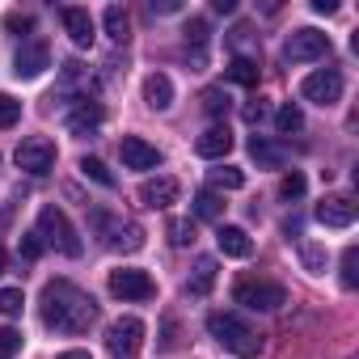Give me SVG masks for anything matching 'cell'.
I'll use <instances>...</instances> for the list:
<instances>
[{"instance_id": "cell-1", "label": "cell", "mask_w": 359, "mask_h": 359, "mask_svg": "<svg viewBox=\"0 0 359 359\" xmlns=\"http://www.w3.org/2000/svg\"><path fill=\"white\" fill-rule=\"evenodd\" d=\"M97 321V300L68 279H51L43 287V325L55 334H85Z\"/></svg>"}, {"instance_id": "cell-2", "label": "cell", "mask_w": 359, "mask_h": 359, "mask_svg": "<svg viewBox=\"0 0 359 359\" xmlns=\"http://www.w3.org/2000/svg\"><path fill=\"white\" fill-rule=\"evenodd\" d=\"M208 334H212L220 346H229L233 355H241V359H254V355L262 351V338H258L237 313H208Z\"/></svg>"}, {"instance_id": "cell-3", "label": "cell", "mask_w": 359, "mask_h": 359, "mask_svg": "<svg viewBox=\"0 0 359 359\" xmlns=\"http://www.w3.org/2000/svg\"><path fill=\"white\" fill-rule=\"evenodd\" d=\"M34 233L43 237V245H55L64 258H81V233L72 229V220L64 216V208L47 203V208L39 212V229H34Z\"/></svg>"}, {"instance_id": "cell-4", "label": "cell", "mask_w": 359, "mask_h": 359, "mask_svg": "<svg viewBox=\"0 0 359 359\" xmlns=\"http://www.w3.org/2000/svg\"><path fill=\"white\" fill-rule=\"evenodd\" d=\"M233 296H237V304L258 309V313H275V309L287 304L283 283H271V279H241V283L233 287Z\"/></svg>"}, {"instance_id": "cell-5", "label": "cell", "mask_w": 359, "mask_h": 359, "mask_svg": "<svg viewBox=\"0 0 359 359\" xmlns=\"http://www.w3.org/2000/svg\"><path fill=\"white\" fill-rule=\"evenodd\" d=\"M140 346H144V321H140V317H118V321H110V330H106V351H110L114 359H131V355H140Z\"/></svg>"}, {"instance_id": "cell-6", "label": "cell", "mask_w": 359, "mask_h": 359, "mask_svg": "<svg viewBox=\"0 0 359 359\" xmlns=\"http://www.w3.org/2000/svg\"><path fill=\"white\" fill-rule=\"evenodd\" d=\"M283 55H287V64H313V60H325V55H330V34L304 26V30H296V34L287 39Z\"/></svg>"}, {"instance_id": "cell-7", "label": "cell", "mask_w": 359, "mask_h": 359, "mask_svg": "<svg viewBox=\"0 0 359 359\" xmlns=\"http://www.w3.org/2000/svg\"><path fill=\"white\" fill-rule=\"evenodd\" d=\"M18 169H26L30 177H43L55 169V144L47 135H30L18 144Z\"/></svg>"}, {"instance_id": "cell-8", "label": "cell", "mask_w": 359, "mask_h": 359, "mask_svg": "<svg viewBox=\"0 0 359 359\" xmlns=\"http://www.w3.org/2000/svg\"><path fill=\"white\" fill-rule=\"evenodd\" d=\"M93 224L106 233V245H110V250H123V254L144 250V229H140V224H131V220H110L106 212H93Z\"/></svg>"}, {"instance_id": "cell-9", "label": "cell", "mask_w": 359, "mask_h": 359, "mask_svg": "<svg viewBox=\"0 0 359 359\" xmlns=\"http://www.w3.org/2000/svg\"><path fill=\"white\" fill-rule=\"evenodd\" d=\"M110 296L114 300H152L156 296V283H152L148 271L123 266V271H110Z\"/></svg>"}, {"instance_id": "cell-10", "label": "cell", "mask_w": 359, "mask_h": 359, "mask_svg": "<svg viewBox=\"0 0 359 359\" xmlns=\"http://www.w3.org/2000/svg\"><path fill=\"white\" fill-rule=\"evenodd\" d=\"M300 93L304 102H317V106H334L342 97V72L338 68H321V72H309L300 81Z\"/></svg>"}, {"instance_id": "cell-11", "label": "cell", "mask_w": 359, "mask_h": 359, "mask_svg": "<svg viewBox=\"0 0 359 359\" xmlns=\"http://www.w3.org/2000/svg\"><path fill=\"white\" fill-rule=\"evenodd\" d=\"M43 68H51V47L43 39L18 47V55H13V76L18 81H34V76H43Z\"/></svg>"}, {"instance_id": "cell-12", "label": "cell", "mask_w": 359, "mask_h": 359, "mask_svg": "<svg viewBox=\"0 0 359 359\" xmlns=\"http://www.w3.org/2000/svg\"><path fill=\"white\" fill-rule=\"evenodd\" d=\"M313 216H317V224H325V229H351L355 216H359V208H355V199H346V195H330V199L317 203Z\"/></svg>"}, {"instance_id": "cell-13", "label": "cell", "mask_w": 359, "mask_h": 359, "mask_svg": "<svg viewBox=\"0 0 359 359\" xmlns=\"http://www.w3.org/2000/svg\"><path fill=\"white\" fill-rule=\"evenodd\" d=\"M118 156H123L127 169H156L161 165V148L140 140V135H123L118 140Z\"/></svg>"}, {"instance_id": "cell-14", "label": "cell", "mask_w": 359, "mask_h": 359, "mask_svg": "<svg viewBox=\"0 0 359 359\" xmlns=\"http://www.w3.org/2000/svg\"><path fill=\"white\" fill-rule=\"evenodd\" d=\"M177 191L182 187H177L173 177H148V182L140 187V203L152 208V212H165L169 203H177Z\"/></svg>"}, {"instance_id": "cell-15", "label": "cell", "mask_w": 359, "mask_h": 359, "mask_svg": "<svg viewBox=\"0 0 359 359\" xmlns=\"http://www.w3.org/2000/svg\"><path fill=\"white\" fill-rule=\"evenodd\" d=\"M102 118H106V110H102V102H76V106L68 110V118H64V127H68L72 135H93V131L102 127Z\"/></svg>"}, {"instance_id": "cell-16", "label": "cell", "mask_w": 359, "mask_h": 359, "mask_svg": "<svg viewBox=\"0 0 359 359\" xmlns=\"http://www.w3.org/2000/svg\"><path fill=\"white\" fill-rule=\"evenodd\" d=\"M195 152H199L203 161H220V156H229V152H233V131H229L224 123L208 127V131L195 140Z\"/></svg>"}, {"instance_id": "cell-17", "label": "cell", "mask_w": 359, "mask_h": 359, "mask_svg": "<svg viewBox=\"0 0 359 359\" xmlns=\"http://www.w3.org/2000/svg\"><path fill=\"white\" fill-rule=\"evenodd\" d=\"M60 18H64V30H68V39H72L76 47H93V39H97V26H93L89 9H64Z\"/></svg>"}, {"instance_id": "cell-18", "label": "cell", "mask_w": 359, "mask_h": 359, "mask_svg": "<svg viewBox=\"0 0 359 359\" xmlns=\"http://www.w3.org/2000/svg\"><path fill=\"white\" fill-rule=\"evenodd\" d=\"M216 245H220V254H224V258H250V254H254L250 233H245V229H237V224H220V229H216Z\"/></svg>"}, {"instance_id": "cell-19", "label": "cell", "mask_w": 359, "mask_h": 359, "mask_svg": "<svg viewBox=\"0 0 359 359\" xmlns=\"http://www.w3.org/2000/svg\"><path fill=\"white\" fill-rule=\"evenodd\" d=\"M144 102H148L152 110H169V106H173V81H169L165 72H152V76L144 81Z\"/></svg>"}, {"instance_id": "cell-20", "label": "cell", "mask_w": 359, "mask_h": 359, "mask_svg": "<svg viewBox=\"0 0 359 359\" xmlns=\"http://www.w3.org/2000/svg\"><path fill=\"white\" fill-rule=\"evenodd\" d=\"M250 156H254L262 169H279V165L287 161V148H283V144H275V140L254 135V140H250Z\"/></svg>"}, {"instance_id": "cell-21", "label": "cell", "mask_w": 359, "mask_h": 359, "mask_svg": "<svg viewBox=\"0 0 359 359\" xmlns=\"http://www.w3.org/2000/svg\"><path fill=\"white\" fill-rule=\"evenodd\" d=\"M224 72H229V81H233V85H245V89H254V85H258V76H262V68H258V60H254V55H233Z\"/></svg>"}, {"instance_id": "cell-22", "label": "cell", "mask_w": 359, "mask_h": 359, "mask_svg": "<svg viewBox=\"0 0 359 359\" xmlns=\"http://www.w3.org/2000/svg\"><path fill=\"white\" fill-rule=\"evenodd\" d=\"M212 283H216V258H195V271L187 279V292L191 296H208Z\"/></svg>"}, {"instance_id": "cell-23", "label": "cell", "mask_w": 359, "mask_h": 359, "mask_svg": "<svg viewBox=\"0 0 359 359\" xmlns=\"http://www.w3.org/2000/svg\"><path fill=\"white\" fill-rule=\"evenodd\" d=\"M102 26H106V34H110L114 43H127V34H131V18H127V9H123V5H106Z\"/></svg>"}, {"instance_id": "cell-24", "label": "cell", "mask_w": 359, "mask_h": 359, "mask_svg": "<svg viewBox=\"0 0 359 359\" xmlns=\"http://www.w3.org/2000/svg\"><path fill=\"white\" fill-rule=\"evenodd\" d=\"M275 131H279V135H296V131H304V110H300L296 102L279 106V110H275Z\"/></svg>"}, {"instance_id": "cell-25", "label": "cell", "mask_w": 359, "mask_h": 359, "mask_svg": "<svg viewBox=\"0 0 359 359\" xmlns=\"http://www.w3.org/2000/svg\"><path fill=\"white\" fill-rule=\"evenodd\" d=\"M208 191H241L245 187V173L237 169V165H220V169H212V177H208Z\"/></svg>"}, {"instance_id": "cell-26", "label": "cell", "mask_w": 359, "mask_h": 359, "mask_svg": "<svg viewBox=\"0 0 359 359\" xmlns=\"http://www.w3.org/2000/svg\"><path fill=\"white\" fill-rule=\"evenodd\" d=\"M199 102H203V110H208L212 118H224V114L233 110V97H229V93H224L220 85H208V89L199 93Z\"/></svg>"}, {"instance_id": "cell-27", "label": "cell", "mask_w": 359, "mask_h": 359, "mask_svg": "<svg viewBox=\"0 0 359 359\" xmlns=\"http://www.w3.org/2000/svg\"><path fill=\"white\" fill-rule=\"evenodd\" d=\"M300 262L309 275H325V245L317 241H300Z\"/></svg>"}, {"instance_id": "cell-28", "label": "cell", "mask_w": 359, "mask_h": 359, "mask_svg": "<svg viewBox=\"0 0 359 359\" xmlns=\"http://www.w3.org/2000/svg\"><path fill=\"white\" fill-rule=\"evenodd\" d=\"M220 212H224V203H220L216 191H199L195 195V216L199 220H220Z\"/></svg>"}, {"instance_id": "cell-29", "label": "cell", "mask_w": 359, "mask_h": 359, "mask_svg": "<svg viewBox=\"0 0 359 359\" xmlns=\"http://www.w3.org/2000/svg\"><path fill=\"white\" fill-rule=\"evenodd\" d=\"M304 191H309V182H304V173H300V169H292V173H283V182H279V195H283L287 203H296V199H304Z\"/></svg>"}, {"instance_id": "cell-30", "label": "cell", "mask_w": 359, "mask_h": 359, "mask_svg": "<svg viewBox=\"0 0 359 359\" xmlns=\"http://www.w3.org/2000/svg\"><path fill=\"white\" fill-rule=\"evenodd\" d=\"M81 173H85V177H93L97 187H114V173H110L97 156H85V161H81Z\"/></svg>"}, {"instance_id": "cell-31", "label": "cell", "mask_w": 359, "mask_h": 359, "mask_svg": "<svg viewBox=\"0 0 359 359\" xmlns=\"http://www.w3.org/2000/svg\"><path fill=\"white\" fill-rule=\"evenodd\" d=\"M359 283V250L346 245L342 250V287H355Z\"/></svg>"}, {"instance_id": "cell-32", "label": "cell", "mask_w": 359, "mask_h": 359, "mask_svg": "<svg viewBox=\"0 0 359 359\" xmlns=\"http://www.w3.org/2000/svg\"><path fill=\"white\" fill-rule=\"evenodd\" d=\"M18 118H22V102L9 97V93H0V131H5V127H18Z\"/></svg>"}, {"instance_id": "cell-33", "label": "cell", "mask_w": 359, "mask_h": 359, "mask_svg": "<svg viewBox=\"0 0 359 359\" xmlns=\"http://www.w3.org/2000/svg\"><path fill=\"white\" fill-rule=\"evenodd\" d=\"M22 304H26L22 287H0V313H5V317H18V313H22Z\"/></svg>"}, {"instance_id": "cell-34", "label": "cell", "mask_w": 359, "mask_h": 359, "mask_svg": "<svg viewBox=\"0 0 359 359\" xmlns=\"http://www.w3.org/2000/svg\"><path fill=\"white\" fill-rule=\"evenodd\" d=\"M169 241L173 245H191L195 241V220H169Z\"/></svg>"}, {"instance_id": "cell-35", "label": "cell", "mask_w": 359, "mask_h": 359, "mask_svg": "<svg viewBox=\"0 0 359 359\" xmlns=\"http://www.w3.org/2000/svg\"><path fill=\"white\" fill-rule=\"evenodd\" d=\"M43 250H47V245H43V237H39V233H26V237H22V245H18V254H22L26 262H39V258H43Z\"/></svg>"}, {"instance_id": "cell-36", "label": "cell", "mask_w": 359, "mask_h": 359, "mask_svg": "<svg viewBox=\"0 0 359 359\" xmlns=\"http://www.w3.org/2000/svg\"><path fill=\"white\" fill-rule=\"evenodd\" d=\"M5 30H9V34H26V30H34V18L13 9V13H5Z\"/></svg>"}, {"instance_id": "cell-37", "label": "cell", "mask_w": 359, "mask_h": 359, "mask_svg": "<svg viewBox=\"0 0 359 359\" xmlns=\"http://www.w3.org/2000/svg\"><path fill=\"white\" fill-rule=\"evenodd\" d=\"M13 351H22V330L5 325L0 330V355H13Z\"/></svg>"}, {"instance_id": "cell-38", "label": "cell", "mask_w": 359, "mask_h": 359, "mask_svg": "<svg viewBox=\"0 0 359 359\" xmlns=\"http://www.w3.org/2000/svg\"><path fill=\"white\" fill-rule=\"evenodd\" d=\"M187 43H195V47L208 43V22H203V18H191V22H187Z\"/></svg>"}, {"instance_id": "cell-39", "label": "cell", "mask_w": 359, "mask_h": 359, "mask_svg": "<svg viewBox=\"0 0 359 359\" xmlns=\"http://www.w3.org/2000/svg\"><path fill=\"white\" fill-rule=\"evenodd\" d=\"M266 114H271V106H266V102H262V97H258V102H250V106H245V123H254V127H258V123H262V118H266Z\"/></svg>"}, {"instance_id": "cell-40", "label": "cell", "mask_w": 359, "mask_h": 359, "mask_svg": "<svg viewBox=\"0 0 359 359\" xmlns=\"http://www.w3.org/2000/svg\"><path fill=\"white\" fill-rule=\"evenodd\" d=\"M313 13H321V18L338 13V0H313Z\"/></svg>"}, {"instance_id": "cell-41", "label": "cell", "mask_w": 359, "mask_h": 359, "mask_svg": "<svg viewBox=\"0 0 359 359\" xmlns=\"http://www.w3.org/2000/svg\"><path fill=\"white\" fill-rule=\"evenodd\" d=\"M173 334H177V325H173V317H169V321H165V338H161V351L177 346V338H173Z\"/></svg>"}, {"instance_id": "cell-42", "label": "cell", "mask_w": 359, "mask_h": 359, "mask_svg": "<svg viewBox=\"0 0 359 359\" xmlns=\"http://www.w3.org/2000/svg\"><path fill=\"white\" fill-rule=\"evenodd\" d=\"M216 13H237V0H212Z\"/></svg>"}, {"instance_id": "cell-43", "label": "cell", "mask_w": 359, "mask_h": 359, "mask_svg": "<svg viewBox=\"0 0 359 359\" xmlns=\"http://www.w3.org/2000/svg\"><path fill=\"white\" fill-rule=\"evenodd\" d=\"M152 13H177V0H161V5H152Z\"/></svg>"}, {"instance_id": "cell-44", "label": "cell", "mask_w": 359, "mask_h": 359, "mask_svg": "<svg viewBox=\"0 0 359 359\" xmlns=\"http://www.w3.org/2000/svg\"><path fill=\"white\" fill-rule=\"evenodd\" d=\"M55 359H93L89 351H64V355H55Z\"/></svg>"}, {"instance_id": "cell-45", "label": "cell", "mask_w": 359, "mask_h": 359, "mask_svg": "<svg viewBox=\"0 0 359 359\" xmlns=\"http://www.w3.org/2000/svg\"><path fill=\"white\" fill-rule=\"evenodd\" d=\"M5 266H9V254H5V245H0V275H5Z\"/></svg>"}, {"instance_id": "cell-46", "label": "cell", "mask_w": 359, "mask_h": 359, "mask_svg": "<svg viewBox=\"0 0 359 359\" xmlns=\"http://www.w3.org/2000/svg\"><path fill=\"white\" fill-rule=\"evenodd\" d=\"M0 359H5V355H0Z\"/></svg>"}]
</instances>
